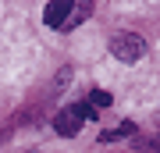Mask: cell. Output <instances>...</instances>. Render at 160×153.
I'll return each instance as SVG.
<instances>
[{
  "instance_id": "6da1fadb",
  "label": "cell",
  "mask_w": 160,
  "mask_h": 153,
  "mask_svg": "<svg viewBox=\"0 0 160 153\" xmlns=\"http://www.w3.org/2000/svg\"><path fill=\"white\" fill-rule=\"evenodd\" d=\"M110 54H114L121 64H135L139 57L146 54V43H142V36H135V32H121V36L110 39Z\"/></svg>"
},
{
  "instance_id": "7a4b0ae2",
  "label": "cell",
  "mask_w": 160,
  "mask_h": 153,
  "mask_svg": "<svg viewBox=\"0 0 160 153\" xmlns=\"http://www.w3.org/2000/svg\"><path fill=\"white\" fill-rule=\"evenodd\" d=\"M68 11H71V0H53V4H46L43 22L50 25V28H61L64 22H68Z\"/></svg>"
},
{
  "instance_id": "3957f363",
  "label": "cell",
  "mask_w": 160,
  "mask_h": 153,
  "mask_svg": "<svg viewBox=\"0 0 160 153\" xmlns=\"http://www.w3.org/2000/svg\"><path fill=\"white\" fill-rule=\"evenodd\" d=\"M53 128H57V135H78L82 118H78V114H75V110L68 107V110H61L57 118H53Z\"/></svg>"
},
{
  "instance_id": "277c9868",
  "label": "cell",
  "mask_w": 160,
  "mask_h": 153,
  "mask_svg": "<svg viewBox=\"0 0 160 153\" xmlns=\"http://www.w3.org/2000/svg\"><path fill=\"white\" fill-rule=\"evenodd\" d=\"M89 11H92V7L86 4V0H71V11H68V22L61 25V32H71V28H78V25H82V22H86V18H89Z\"/></svg>"
},
{
  "instance_id": "5b68a950",
  "label": "cell",
  "mask_w": 160,
  "mask_h": 153,
  "mask_svg": "<svg viewBox=\"0 0 160 153\" xmlns=\"http://www.w3.org/2000/svg\"><path fill=\"white\" fill-rule=\"evenodd\" d=\"M89 107L96 110V107H110V93H103V89H92V96H89Z\"/></svg>"
}]
</instances>
